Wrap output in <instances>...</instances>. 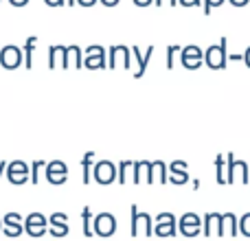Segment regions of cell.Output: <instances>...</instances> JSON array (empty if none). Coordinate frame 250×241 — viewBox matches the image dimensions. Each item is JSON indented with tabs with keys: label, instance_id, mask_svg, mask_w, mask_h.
Returning a JSON list of instances; mask_svg holds the SVG:
<instances>
[{
	"label": "cell",
	"instance_id": "cell-39",
	"mask_svg": "<svg viewBox=\"0 0 250 241\" xmlns=\"http://www.w3.org/2000/svg\"><path fill=\"white\" fill-rule=\"evenodd\" d=\"M7 167H9V162H0V178H2V173H7Z\"/></svg>",
	"mask_w": 250,
	"mask_h": 241
},
{
	"label": "cell",
	"instance_id": "cell-36",
	"mask_svg": "<svg viewBox=\"0 0 250 241\" xmlns=\"http://www.w3.org/2000/svg\"><path fill=\"white\" fill-rule=\"evenodd\" d=\"M151 2H154V0H134L136 7H147V4H151Z\"/></svg>",
	"mask_w": 250,
	"mask_h": 241
},
{
	"label": "cell",
	"instance_id": "cell-33",
	"mask_svg": "<svg viewBox=\"0 0 250 241\" xmlns=\"http://www.w3.org/2000/svg\"><path fill=\"white\" fill-rule=\"evenodd\" d=\"M178 2H180L182 7H198L200 0H178Z\"/></svg>",
	"mask_w": 250,
	"mask_h": 241
},
{
	"label": "cell",
	"instance_id": "cell-44",
	"mask_svg": "<svg viewBox=\"0 0 250 241\" xmlns=\"http://www.w3.org/2000/svg\"><path fill=\"white\" fill-rule=\"evenodd\" d=\"M68 4H70V7H73V4H77V0H68Z\"/></svg>",
	"mask_w": 250,
	"mask_h": 241
},
{
	"label": "cell",
	"instance_id": "cell-10",
	"mask_svg": "<svg viewBox=\"0 0 250 241\" xmlns=\"http://www.w3.org/2000/svg\"><path fill=\"white\" fill-rule=\"evenodd\" d=\"M48 230V221L42 213H31L24 220V233L31 235V237H42Z\"/></svg>",
	"mask_w": 250,
	"mask_h": 241
},
{
	"label": "cell",
	"instance_id": "cell-6",
	"mask_svg": "<svg viewBox=\"0 0 250 241\" xmlns=\"http://www.w3.org/2000/svg\"><path fill=\"white\" fill-rule=\"evenodd\" d=\"M44 176H46V180L51 182V184L60 186L68 180V167H66L62 160H51V162L46 164V169H44Z\"/></svg>",
	"mask_w": 250,
	"mask_h": 241
},
{
	"label": "cell",
	"instance_id": "cell-41",
	"mask_svg": "<svg viewBox=\"0 0 250 241\" xmlns=\"http://www.w3.org/2000/svg\"><path fill=\"white\" fill-rule=\"evenodd\" d=\"M230 2H233V4H246L248 0H230Z\"/></svg>",
	"mask_w": 250,
	"mask_h": 241
},
{
	"label": "cell",
	"instance_id": "cell-16",
	"mask_svg": "<svg viewBox=\"0 0 250 241\" xmlns=\"http://www.w3.org/2000/svg\"><path fill=\"white\" fill-rule=\"evenodd\" d=\"M182 66L189 70H195L200 68V64H202V51H200V46H195V44H191V46H185L182 48Z\"/></svg>",
	"mask_w": 250,
	"mask_h": 241
},
{
	"label": "cell",
	"instance_id": "cell-26",
	"mask_svg": "<svg viewBox=\"0 0 250 241\" xmlns=\"http://www.w3.org/2000/svg\"><path fill=\"white\" fill-rule=\"evenodd\" d=\"M230 233V235H237V220H235V215H224V221H222V235Z\"/></svg>",
	"mask_w": 250,
	"mask_h": 241
},
{
	"label": "cell",
	"instance_id": "cell-20",
	"mask_svg": "<svg viewBox=\"0 0 250 241\" xmlns=\"http://www.w3.org/2000/svg\"><path fill=\"white\" fill-rule=\"evenodd\" d=\"M222 221H224V215H220V213H208L207 217H204V235H222Z\"/></svg>",
	"mask_w": 250,
	"mask_h": 241
},
{
	"label": "cell",
	"instance_id": "cell-28",
	"mask_svg": "<svg viewBox=\"0 0 250 241\" xmlns=\"http://www.w3.org/2000/svg\"><path fill=\"white\" fill-rule=\"evenodd\" d=\"M132 167H134V162H129V160H123V162L119 164V182H121V184L127 182V171Z\"/></svg>",
	"mask_w": 250,
	"mask_h": 241
},
{
	"label": "cell",
	"instance_id": "cell-38",
	"mask_svg": "<svg viewBox=\"0 0 250 241\" xmlns=\"http://www.w3.org/2000/svg\"><path fill=\"white\" fill-rule=\"evenodd\" d=\"M121 0H101V4H105V7H114V4H119Z\"/></svg>",
	"mask_w": 250,
	"mask_h": 241
},
{
	"label": "cell",
	"instance_id": "cell-1",
	"mask_svg": "<svg viewBox=\"0 0 250 241\" xmlns=\"http://www.w3.org/2000/svg\"><path fill=\"white\" fill-rule=\"evenodd\" d=\"M154 235V228H151V215L149 213H141L136 204L129 206V235L132 237H138V235Z\"/></svg>",
	"mask_w": 250,
	"mask_h": 241
},
{
	"label": "cell",
	"instance_id": "cell-21",
	"mask_svg": "<svg viewBox=\"0 0 250 241\" xmlns=\"http://www.w3.org/2000/svg\"><path fill=\"white\" fill-rule=\"evenodd\" d=\"M154 178L160 182V184H167L169 182V169L163 160H156L151 162V178H149V184H154Z\"/></svg>",
	"mask_w": 250,
	"mask_h": 241
},
{
	"label": "cell",
	"instance_id": "cell-30",
	"mask_svg": "<svg viewBox=\"0 0 250 241\" xmlns=\"http://www.w3.org/2000/svg\"><path fill=\"white\" fill-rule=\"evenodd\" d=\"M224 160H222V156H217V160H215V169H217V182H220V184H224Z\"/></svg>",
	"mask_w": 250,
	"mask_h": 241
},
{
	"label": "cell",
	"instance_id": "cell-25",
	"mask_svg": "<svg viewBox=\"0 0 250 241\" xmlns=\"http://www.w3.org/2000/svg\"><path fill=\"white\" fill-rule=\"evenodd\" d=\"M68 51H70V61H73V66L77 70H82L83 68V51L77 46V44H70Z\"/></svg>",
	"mask_w": 250,
	"mask_h": 241
},
{
	"label": "cell",
	"instance_id": "cell-17",
	"mask_svg": "<svg viewBox=\"0 0 250 241\" xmlns=\"http://www.w3.org/2000/svg\"><path fill=\"white\" fill-rule=\"evenodd\" d=\"M151 178V162L149 160H138L132 167V182L134 184H141V182H147L149 184Z\"/></svg>",
	"mask_w": 250,
	"mask_h": 241
},
{
	"label": "cell",
	"instance_id": "cell-24",
	"mask_svg": "<svg viewBox=\"0 0 250 241\" xmlns=\"http://www.w3.org/2000/svg\"><path fill=\"white\" fill-rule=\"evenodd\" d=\"M92 221H95V217H92V211L88 206H83L82 211V228H83V237H92L95 235V230H92Z\"/></svg>",
	"mask_w": 250,
	"mask_h": 241
},
{
	"label": "cell",
	"instance_id": "cell-37",
	"mask_svg": "<svg viewBox=\"0 0 250 241\" xmlns=\"http://www.w3.org/2000/svg\"><path fill=\"white\" fill-rule=\"evenodd\" d=\"M97 0H77V4H82V7H92Z\"/></svg>",
	"mask_w": 250,
	"mask_h": 241
},
{
	"label": "cell",
	"instance_id": "cell-23",
	"mask_svg": "<svg viewBox=\"0 0 250 241\" xmlns=\"http://www.w3.org/2000/svg\"><path fill=\"white\" fill-rule=\"evenodd\" d=\"M35 44H38V35H31V38H26L24 46H22V51H24V66L26 68H33V48Z\"/></svg>",
	"mask_w": 250,
	"mask_h": 241
},
{
	"label": "cell",
	"instance_id": "cell-35",
	"mask_svg": "<svg viewBox=\"0 0 250 241\" xmlns=\"http://www.w3.org/2000/svg\"><path fill=\"white\" fill-rule=\"evenodd\" d=\"M9 2H11V7H24L29 0H9Z\"/></svg>",
	"mask_w": 250,
	"mask_h": 241
},
{
	"label": "cell",
	"instance_id": "cell-11",
	"mask_svg": "<svg viewBox=\"0 0 250 241\" xmlns=\"http://www.w3.org/2000/svg\"><path fill=\"white\" fill-rule=\"evenodd\" d=\"M7 178H9V182H11V184H16V186L24 184V182L31 178L26 162H22V160H13V162H9V167H7Z\"/></svg>",
	"mask_w": 250,
	"mask_h": 241
},
{
	"label": "cell",
	"instance_id": "cell-4",
	"mask_svg": "<svg viewBox=\"0 0 250 241\" xmlns=\"http://www.w3.org/2000/svg\"><path fill=\"white\" fill-rule=\"evenodd\" d=\"M48 68H70V51L68 46L53 44L48 48Z\"/></svg>",
	"mask_w": 250,
	"mask_h": 241
},
{
	"label": "cell",
	"instance_id": "cell-27",
	"mask_svg": "<svg viewBox=\"0 0 250 241\" xmlns=\"http://www.w3.org/2000/svg\"><path fill=\"white\" fill-rule=\"evenodd\" d=\"M46 164L48 162H44V160H35V162L31 164V182H33V184H38L40 182V171L46 169Z\"/></svg>",
	"mask_w": 250,
	"mask_h": 241
},
{
	"label": "cell",
	"instance_id": "cell-8",
	"mask_svg": "<svg viewBox=\"0 0 250 241\" xmlns=\"http://www.w3.org/2000/svg\"><path fill=\"white\" fill-rule=\"evenodd\" d=\"M154 233L158 237H169V235H176L178 233V220L171 215V213H158L156 215V228Z\"/></svg>",
	"mask_w": 250,
	"mask_h": 241
},
{
	"label": "cell",
	"instance_id": "cell-34",
	"mask_svg": "<svg viewBox=\"0 0 250 241\" xmlns=\"http://www.w3.org/2000/svg\"><path fill=\"white\" fill-rule=\"evenodd\" d=\"M44 2H46L48 7H62V4H64L66 0H44Z\"/></svg>",
	"mask_w": 250,
	"mask_h": 241
},
{
	"label": "cell",
	"instance_id": "cell-43",
	"mask_svg": "<svg viewBox=\"0 0 250 241\" xmlns=\"http://www.w3.org/2000/svg\"><path fill=\"white\" fill-rule=\"evenodd\" d=\"M2 228H4V221H2V220H0V233H2Z\"/></svg>",
	"mask_w": 250,
	"mask_h": 241
},
{
	"label": "cell",
	"instance_id": "cell-42",
	"mask_svg": "<svg viewBox=\"0 0 250 241\" xmlns=\"http://www.w3.org/2000/svg\"><path fill=\"white\" fill-rule=\"evenodd\" d=\"M246 61H248V66H250V48H248V53H246Z\"/></svg>",
	"mask_w": 250,
	"mask_h": 241
},
{
	"label": "cell",
	"instance_id": "cell-22",
	"mask_svg": "<svg viewBox=\"0 0 250 241\" xmlns=\"http://www.w3.org/2000/svg\"><path fill=\"white\" fill-rule=\"evenodd\" d=\"M95 151H86L83 154V160H82V169H83V173H82V180H83V184H88L90 182V178H92V169H95Z\"/></svg>",
	"mask_w": 250,
	"mask_h": 241
},
{
	"label": "cell",
	"instance_id": "cell-29",
	"mask_svg": "<svg viewBox=\"0 0 250 241\" xmlns=\"http://www.w3.org/2000/svg\"><path fill=\"white\" fill-rule=\"evenodd\" d=\"M178 51H182L178 44H173V46H167V68L171 70L173 68V60H176V53Z\"/></svg>",
	"mask_w": 250,
	"mask_h": 241
},
{
	"label": "cell",
	"instance_id": "cell-18",
	"mask_svg": "<svg viewBox=\"0 0 250 241\" xmlns=\"http://www.w3.org/2000/svg\"><path fill=\"white\" fill-rule=\"evenodd\" d=\"M132 55L136 57V61H138V70H136V75H134V79H141L143 75H145L151 55H154V46H149L145 53H141V48H138V46H132Z\"/></svg>",
	"mask_w": 250,
	"mask_h": 241
},
{
	"label": "cell",
	"instance_id": "cell-5",
	"mask_svg": "<svg viewBox=\"0 0 250 241\" xmlns=\"http://www.w3.org/2000/svg\"><path fill=\"white\" fill-rule=\"evenodd\" d=\"M117 167H114L110 160H99V162L95 164V169H92V178H95V182H99V184H112L114 180H117Z\"/></svg>",
	"mask_w": 250,
	"mask_h": 241
},
{
	"label": "cell",
	"instance_id": "cell-14",
	"mask_svg": "<svg viewBox=\"0 0 250 241\" xmlns=\"http://www.w3.org/2000/svg\"><path fill=\"white\" fill-rule=\"evenodd\" d=\"M48 233L53 237H66L70 233V226H68V217L64 213H53L48 217Z\"/></svg>",
	"mask_w": 250,
	"mask_h": 241
},
{
	"label": "cell",
	"instance_id": "cell-13",
	"mask_svg": "<svg viewBox=\"0 0 250 241\" xmlns=\"http://www.w3.org/2000/svg\"><path fill=\"white\" fill-rule=\"evenodd\" d=\"M178 230H180L185 237H195V235L202 230V221H200L198 215L187 213V215H182L180 220H178Z\"/></svg>",
	"mask_w": 250,
	"mask_h": 241
},
{
	"label": "cell",
	"instance_id": "cell-31",
	"mask_svg": "<svg viewBox=\"0 0 250 241\" xmlns=\"http://www.w3.org/2000/svg\"><path fill=\"white\" fill-rule=\"evenodd\" d=\"M222 2H224V0H204V13L208 16V13H211V9L217 7V4H222Z\"/></svg>",
	"mask_w": 250,
	"mask_h": 241
},
{
	"label": "cell",
	"instance_id": "cell-7",
	"mask_svg": "<svg viewBox=\"0 0 250 241\" xmlns=\"http://www.w3.org/2000/svg\"><path fill=\"white\" fill-rule=\"evenodd\" d=\"M92 230H95V235H99V237H112L114 230H117V220H114V215H110V213H99V215L95 217V221H92Z\"/></svg>",
	"mask_w": 250,
	"mask_h": 241
},
{
	"label": "cell",
	"instance_id": "cell-3",
	"mask_svg": "<svg viewBox=\"0 0 250 241\" xmlns=\"http://www.w3.org/2000/svg\"><path fill=\"white\" fill-rule=\"evenodd\" d=\"M22 61H24V51H22V48H18L16 44L2 46V51H0V66H2V68L16 70Z\"/></svg>",
	"mask_w": 250,
	"mask_h": 241
},
{
	"label": "cell",
	"instance_id": "cell-15",
	"mask_svg": "<svg viewBox=\"0 0 250 241\" xmlns=\"http://www.w3.org/2000/svg\"><path fill=\"white\" fill-rule=\"evenodd\" d=\"M2 221H4L2 233L7 235V237L16 239V237H20V235L24 233V224H22V217L18 215V213H7V215L2 217Z\"/></svg>",
	"mask_w": 250,
	"mask_h": 241
},
{
	"label": "cell",
	"instance_id": "cell-19",
	"mask_svg": "<svg viewBox=\"0 0 250 241\" xmlns=\"http://www.w3.org/2000/svg\"><path fill=\"white\" fill-rule=\"evenodd\" d=\"M169 180H171V184H185V182L189 180L187 162H182V160H173L171 167H169Z\"/></svg>",
	"mask_w": 250,
	"mask_h": 241
},
{
	"label": "cell",
	"instance_id": "cell-32",
	"mask_svg": "<svg viewBox=\"0 0 250 241\" xmlns=\"http://www.w3.org/2000/svg\"><path fill=\"white\" fill-rule=\"evenodd\" d=\"M242 233L244 235H250V215H244L242 217Z\"/></svg>",
	"mask_w": 250,
	"mask_h": 241
},
{
	"label": "cell",
	"instance_id": "cell-2",
	"mask_svg": "<svg viewBox=\"0 0 250 241\" xmlns=\"http://www.w3.org/2000/svg\"><path fill=\"white\" fill-rule=\"evenodd\" d=\"M105 48L99 46V44H92V46L86 48V53H83V68L88 70H104L108 68V60H105Z\"/></svg>",
	"mask_w": 250,
	"mask_h": 241
},
{
	"label": "cell",
	"instance_id": "cell-12",
	"mask_svg": "<svg viewBox=\"0 0 250 241\" xmlns=\"http://www.w3.org/2000/svg\"><path fill=\"white\" fill-rule=\"evenodd\" d=\"M226 60H229V55H226V40H222L217 46H211L207 51V64L211 66L213 70H220L226 66Z\"/></svg>",
	"mask_w": 250,
	"mask_h": 241
},
{
	"label": "cell",
	"instance_id": "cell-40",
	"mask_svg": "<svg viewBox=\"0 0 250 241\" xmlns=\"http://www.w3.org/2000/svg\"><path fill=\"white\" fill-rule=\"evenodd\" d=\"M163 2H165V0H156V7H163ZM169 2H171V7H173L178 0H169Z\"/></svg>",
	"mask_w": 250,
	"mask_h": 241
},
{
	"label": "cell",
	"instance_id": "cell-9",
	"mask_svg": "<svg viewBox=\"0 0 250 241\" xmlns=\"http://www.w3.org/2000/svg\"><path fill=\"white\" fill-rule=\"evenodd\" d=\"M108 53H110V60H108V68H110V70L117 68V66H119V60H121L123 70L129 68V55H132V48L123 46V44H114V46L108 48Z\"/></svg>",
	"mask_w": 250,
	"mask_h": 241
}]
</instances>
